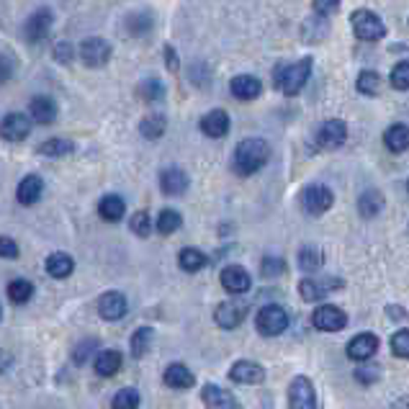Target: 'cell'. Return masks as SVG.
<instances>
[{
  "mask_svg": "<svg viewBox=\"0 0 409 409\" xmlns=\"http://www.w3.org/2000/svg\"><path fill=\"white\" fill-rule=\"evenodd\" d=\"M270 160V144L260 137H247L237 144L234 157H232V168L237 175H255V172L265 168Z\"/></svg>",
  "mask_w": 409,
  "mask_h": 409,
  "instance_id": "obj_1",
  "label": "cell"
},
{
  "mask_svg": "<svg viewBox=\"0 0 409 409\" xmlns=\"http://www.w3.org/2000/svg\"><path fill=\"white\" fill-rule=\"evenodd\" d=\"M309 75H312V60L304 57V60L294 62V65H283V68L275 70V85L286 96H298L304 90Z\"/></svg>",
  "mask_w": 409,
  "mask_h": 409,
  "instance_id": "obj_2",
  "label": "cell"
},
{
  "mask_svg": "<svg viewBox=\"0 0 409 409\" xmlns=\"http://www.w3.org/2000/svg\"><path fill=\"white\" fill-rule=\"evenodd\" d=\"M350 23H353V31L360 42H379V39L386 37V26L381 21L379 15L368 11V8H358L350 15Z\"/></svg>",
  "mask_w": 409,
  "mask_h": 409,
  "instance_id": "obj_3",
  "label": "cell"
},
{
  "mask_svg": "<svg viewBox=\"0 0 409 409\" xmlns=\"http://www.w3.org/2000/svg\"><path fill=\"white\" fill-rule=\"evenodd\" d=\"M289 312L283 309V306L278 304H268L263 306L260 312H258V317H255V327H258V332L265 337H275L281 335V332H286V327H289Z\"/></svg>",
  "mask_w": 409,
  "mask_h": 409,
  "instance_id": "obj_4",
  "label": "cell"
},
{
  "mask_svg": "<svg viewBox=\"0 0 409 409\" xmlns=\"http://www.w3.org/2000/svg\"><path fill=\"white\" fill-rule=\"evenodd\" d=\"M332 203H335V194L327 186H320V183L306 186L304 194H301V206H304V211L309 216L327 214L329 208H332Z\"/></svg>",
  "mask_w": 409,
  "mask_h": 409,
  "instance_id": "obj_5",
  "label": "cell"
},
{
  "mask_svg": "<svg viewBox=\"0 0 409 409\" xmlns=\"http://www.w3.org/2000/svg\"><path fill=\"white\" fill-rule=\"evenodd\" d=\"M345 286L342 278H335V275H322V278H304L298 283V294L304 301H320L332 291H340Z\"/></svg>",
  "mask_w": 409,
  "mask_h": 409,
  "instance_id": "obj_6",
  "label": "cell"
},
{
  "mask_svg": "<svg viewBox=\"0 0 409 409\" xmlns=\"http://www.w3.org/2000/svg\"><path fill=\"white\" fill-rule=\"evenodd\" d=\"M289 407L291 409H320V404H317V389H314L312 379L296 376V379L291 381Z\"/></svg>",
  "mask_w": 409,
  "mask_h": 409,
  "instance_id": "obj_7",
  "label": "cell"
},
{
  "mask_svg": "<svg viewBox=\"0 0 409 409\" xmlns=\"http://www.w3.org/2000/svg\"><path fill=\"white\" fill-rule=\"evenodd\" d=\"M52 23H54V13L49 11V8H39V11H34V13L29 15V21H26V26H23V37H26V42H31V44H42V42L49 37Z\"/></svg>",
  "mask_w": 409,
  "mask_h": 409,
  "instance_id": "obj_8",
  "label": "cell"
},
{
  "mask_svg": "<svg viewBox=\"0 0 409 409\" xmlns=\"http://www.w3.org/2000/svg\"><path fill=\"white\" fill-rule=\"evenodd\" d=\"M312 325L320 332H340L348 325V314L335 304H325L312 314Z\"/></svg>",
  "mask_w": 409,
  "mask_h": 409,
  "instance_id": "obj_9",
  "label": "cell"
},
{
  "mask_svg": "<svg viewBox=\"0 0 409 409\" xmlns=\"http://www.w3.org/2000/svg\"><path fill=\"white\" fill-rule=\"evenodd\" d=\"M80 60L88 68H103L111 60V44L101 37H90L80 44Z\"/></svg>",
  "mask_w": 409,
  "mask_h": 409,
  "instance_id": "obj_10",
  "label": "cell"
},
{
  "mask_svg": "<svg viewBox=\"0 0 409 409\" xmlns=\"http://www.w3.org/2000/svg\"><path fill=\"white\" fill-rule=\"evenodd\" d=\"M127 312H129V304H127V296L121 291H106V294H101V298H98V314L106 322L124 320Z\"/></svg>",
  "mask_w": 409,
  "mask_h": 409,
  "instance_id": "obj_11",
  "label": "cell"
},
{
  "mask_svg": "<svg viewBox=\"0 0 409 409\" xmlns=\"http://www.w3.org/2000/svg\"><path fill=\"white\" fill-rule=\"evenodd\" d=\"M345 139H348V124L342 119L325 121L317 132V141H320L322 149H337L345 144Z\"/></svg>",
  "mask_w": 409,
  "mask_h": 409,
  "instance_id": "obj_12",
  "label": "cell"
},
{
  "mask_svg": "<svg viewBox=\"0 0 409 409\" xmlns=\"http://www.w3.org/2000/svg\"><path fill=\"white\" fill-rule=\"evenodd\" d=\"M229 379L234 384H245V386H258L265 381V368L255 360H237L229 368Z\"/></svg>",
  "mask_w": 409,
  "mask_h": 409,
  "instance_id": "obj_13",
  "label": "cell"
},
{
  "mask_svg": "<svg viewBox=\"0 0 409 409\" xmlns=\"http://www.w3.org/2000/svg\"><path fill=\"white\" fill-rule=\"evenodd\" d=\"M31 132V119L26 113H8L0 121V137L6 141H23Z\"/></svg>",
  "mask_w": 409,
  "mask_h": 409,
  "instance_id": "obj_14",
  "label": "cell"
},
{
  "mask_svg": "<svg viewBox=\"0 0 409 409\" xmlns=\"http://www.w3.org/2000/svg\"><path fill=\"white\" fill-rule=\"evenodd\" d=\"M376 353H379V337L371 335V332H360V335H355L353 340L348 342V358L350 360L363 363V360H371Z\"/></svg>",
  "mask_w": 409,
  "mask_h": 409,
  "instance_id": "obj_15",
  "label": "cell"
},
{
  "mask_svg": "<svg viewBox=\"0 0 409 409\" xmlns=\"http://www.w3.org/2000/svg\"><path fill=\"white\" fill-rule=\"evenodd\" d=\"M201 399H203V404H206V409H242L232 391L216 386V384H203Z\"/></svg>",
  "mask_w": 409,
  "mask_h": 409,
  "instance_id": "obj_16",
  "label": "cell"
},
{
  "mask_svg": "<svg viewBox=\"0 0 409 409\" xmlns=\"http://www.w3.org/2000/svg\"><path fill=\"white\" fill-rule=\"evenodd\" d=\"M222 286H224V291H229V294L239 296V294H247V291H250L253 278H250V273H247L242 265H227V268L222 270Z\"/></svg>",
  "mask_w": 409,
  "mask_h": 409,
  "instance_id": "obj_17",
  "label": "cell"
},
{
  "mask_svg": "<svg viewBox=\"0 0 409 409\" xmlns=\"http://www.w3.org/2000/svg\"><path fill=\"white\" fill-rule=\"evenodd\" d=\"M245 314H247V309L242 304H237V301H222V304L216 306L214 322L222 329H234L245 322Z\"/></svg>",
  "mask_w": 409,
  "mask_h": 409,
  "instance_id": "obj_18",
  "label": "cell"
},
{
  "mask_svg": "<svg viewBox=\"0 0 409 409\" xmlns=\"http://www.w3.org/2000/svg\"><path fill=\"white\" fill-rule=\"evenodd\" d=\"M229 127H232L229 113L222 111V108H214V111L203 113L201 132L206 137H211V139H222V137H227L229 134Z\"/></svg>",
  "mask_w": 409,
  "mask_h": 409,
  "instance_id": "obj_19",
  "label": "cell"
},
{
  "mask_svg": "<svg viewBox=\"0 0 409 409\" xmlns=\"http://www.w3.org/2000/svg\"><path fill=\"white\" fill-rule=\"evenodd\" d=\"M188 175L186 170H180V168H165L160 172V188H163L165 196H183L188 191Z\"/></svg>",
  "mask_w": 409,
  "mask_h": 409,
  "instance_id": "obj_20",
  "label": "cell"
},
{
  "mask_svg": "<svg viewBox=\"0 0 409 409\" xmlns=\"http://www.w3.org/2000/svg\"><path fill=\"white\" fill-rule=\"evenodd\" d=\"M229 90L239 101H255L263 93V82L255 75H237V77H232Z\"/></svg>",
  "mask_w": 409,
  "mask_h": 409,
  "instance_id": "obj_21",
  "label": "cell"
},
{
  "mask_svg": "<svg viewBox=\"0 0 409 409\" xmlns=\"http://www.w3.org/2000/svg\"><path fill=\"white\" fill-rule=\"evenodd\" d=\"M29 113L37 124L46 127V124H52L57 119V103L49 96H34L29 101Z\"/></svg>",
  "mask_w": 409,
  "mask_h": 409,
  "instance_id": "obj_22",
  "label": "cell"
},
{
  "mask_svg": "<svg viewBox=\"0 0 409 409\" xmlns=\"http://www.w3.org/2000/svg\"><path fill=\"white\" fill-rule=\"evenodd\" d=\"M42 194H44V180L39 178V175H26L18 183V188H15V199L23 206H34L42 199Z\"/></svg>",
  "mask_w": 409,
  "mask_h": 409,
  "instance_id": "obj_23",
  "label": "cell"
},
{
  "mask_svg": "<svg viewBox=\"0 0 409 409\" xmlns=\"http://www.w3.org/2000/svg\"><path fill=\"white\" fill-rule=\"evenodd\" d=\"M165 386L170 389H191L196 384V376L191 373V368L183 363H170L163 373Z\"/></svg>",
  "mask_w": 409,
  "mask_h": 409,
  "instance_id": "obj_24",
  "label": "cell"
},
{
  "mask_svg": "<svg viewBox=\"0 0 409 409\" xmlns=\"http://www.w3.org/2000/svg\"><path fill=\"white\" fill-rule=\"evenodd\" d=\"M124 214H127V203H124V199L116 194H108L101 199V203H98V216L103 219V222H121L124 219Z\"/></svg>",
  "mask_w": 409,
  "mask_h": 409,
  "instance_id": "obj_25",
  "label": "cell"
},
{
  "mask_svg": "<svg viewBox=\"0 0 409 409\" xmlns=\"http://www.w3.org/2000/svg\"><path fill=\"white\" fill-rule=\"evenodd\" d=\"M381 208H384V194H381L379 188H368V191L360 194V199H358V214L363 216V219L379 216Z\"/></svg>",
  "mask_w": 409,
  "mask_h": 409,
  "instance_id": "obj_26",
  "label": "cell"
},
{
  "mask_svg": "<svg viewBox=\"0 0 409 409\" xmlns=\"http://www.w3.org/2000/svg\"><path fill=\"white\" fill-rule=\"evenodd\" d=\"M384 144L386 149L396 152V155H402L409 149V127L407 124H391V127L384 132Z\"/></svg>",
  "mask_w": 409,
  "mask_h": 409,
  "instance_id": "obj_27",
  "label": "cell"
},
{
  "mask_svg": "<svg viewBox=\"0 0 409 409\" xmlns=\"http://www.w3.org/2000/svg\"><path fill=\"white\" fill-rule=\"evenodd\" d=\"M178 263L180 268L186 270V273H199V270L206 268L208 258L199 250V247H183L178 255Z\"/></svg>",
  "mask_w": 409,
  "mask_h": 409,
  "instance_id": "obj_28",
  "label": "cell"
},
{
  "mask_svg": "<svg viewBox=\"0 0 409 409\" xmlns=\"http://www.w3.org/2000/svg\"><path fill=\"white\" fill-rule=\"evenodd\" d=\"M322 265H325V253H322L320 247L306 245L298 250V268L301 270H306V273H317V270H322Z\"/></svg>",
  "mask_w": 409,
  "mask_h": 409,
  "instance_id": "obj_29",
  "label": "cell"
},
{
  "mask_svg": "<svg viewBox=\"0 0 409 409\" xmlns=\"http://www.w3.org/2000/svg\"><path fill=\"white\" fill-rule=\"evenodd\" d=\"M96 373H101V376H113V373L121 368V353L119 350H101L96 355Z\"/></svg>",
  "mask_w": 409,
  "mask_h": 409,
  "instance_id": "obj_30",
  "label": "cell"
},
{
  "mask_svg": "<svg viewBox=\"0 0 409 409\" xmlns=\"http://www.w3.org/2000/svg\"><path fill=\"white\" fill-rule=\"evenodd\" d=\"M165 129H168V119L163 113H149L139 121V132L144 139H160L165 134Z\"/></svg>",
  "mask_w": 409,
  "mask_h": 409,
  "instance_id": "obj_31",
  "label": "cell"
},
{
  "mask_svg": "<svg viewBox=\"0 0 409 409\" xmlns=\"http://www.w3.org/2000/svg\"><path fill=\"white\" fill-rule=\"evenodd\" d=\"M73 270H75V263L70 255L52 253L49 258H46V273L52 275V278H68Z\"/></svg>",
  "mask_w": 409,
  "mask_h": 409,
  "instance_id": "obj_32",
  "label": "cell"
},
{
  "mask_svg": "<svg viewBox=\"0 0 409 409\" xmlns=\"http://www.w3.org/2000/svg\"><path fill=\"white\" fill-rule=\"evenodd\" d=\"M73 152H75V141L62 139V137L42 141V147H39V155H44V157H68V155H73Z\"/></svg>",
  "mask_w": 409,
  "mask_h": 409,
  "instance_id": "obj_33",
  "label": "cell"
},
{
  "mask_svg": "<svg viewBox=\"0 0 409 409\" xmlns=\"http://www.w3.org/2000/svg\"><path fill=\"white\" fill-rule=\"evenodd\" d=\"M31 296H34V283L26 281V278H15V281L8 283V298L13 304H29Z\"/></svg>",
  "mask_w": 409,
  "mask_h": 409,
  "instance_id": "obj_34",
  "label": "cell"
},
{
  "mask_svg": "<svg viewBox=\"0 0 409 409\" xmlns=\"http://www.w3.org/2000/svg\"><path fill=\"white\" fill-rule=\"evenodd\" d=\"M152 337H155V332H152V327H139L132 335V342H129V348H132V355L134 358H144L149 353V348H152Z\"/></svg>",
  "mask_w": 409,
  "mask_h": 409,
  "instance_id": "obj_35",
  "label": "cell"
},
{
  "mask_svg": "<svg viewBox=\"0 0 409 409\" xmlns=\"http://www.w3.org/2000/svg\"><path fill=\"white\" fill-rule=\"evenodd\" d=\"M141 101H147V103H157V101H163L165 98V85L155 77H147V80L139 82V88H137Z\"/></svg>",
  "mask_w": 409,
  "mask_h": 409,
  "instance_id": "obj_36",
  "label": "cell"
},
{
  "mask_svg": "<svg viewBox=\"0 0 409 409\" xmlns=\"http://www.w3.org/2000/svg\"><path fill=\"white\" fill-rule=\"evenodd\" d=\"M180 224H183V216L175 208H163L157 214V232L160 234H172L175 229H180Z\"/></svg>",
  "mask_w": 409,
  "mask_h": 409,
  "instance_id": "obj_37",
  "label": "cell"
},
{
  "mask_svg": "<svg viewBox=\"0 0 409 409\" xmlns=\"http://www.w3.org/2000/svg\"><path fill=\"white\" fill-rule=\"evenodd\" d=\"M139 391L137 389H132V386H127V389H119L116 394H113V399H111V409H137L139 407Z\"/></svg>",
  "mask_w": 409,
  "mask_h": 409,
  "instance_id": "obj_38",
  "label": "cell"
},
{
  "mask_svg": "<svg viewBox=\"0 0 409 409\" xmlns=\"http://www.w3.org/2000/svg\"><path fill=\"white\" fill-rule=\"evenodd\" d=\"M358 90L363 93V96H376L381 90V75L376 70H363V73L358 75Z\"/></svg>",
  "mask_w": 409,
  "mask_h": 409,
  "instance_id": "obj_39",
  "label": "cell"
},
{
  "mask_svg": "<svg viewBox=\"0 0 409 409\" xmlns=\"http://www.w3.org/2000/svg\"><path fill=\"white\" fill-rule=\"evenodd\" d=\"M391 353L402 360H409V329H399L391 335Z\"/></svg>",
  "mask_w": 409,
  "mask_h": 409,
  "instance_id": "obj_40",
  "label": "cell"
},
{
  "mask_svg": "<svg viewBox=\"0 0 409 409\" xmlns=\"http://www.w3.org/2000/svg\"><path fill=\"white\" fill-rule=\"evenodd\" d=\"M283 270H286V260H283V258H273V255L263 258V263H260L263 278H278V275H283Z\"/></svg>",
  "mask_w": 409,
  "mask_h": 409,
  "instance_id": "obj_41",
  "label": "cell"
},
{
  "mask_svg": "<svg viewBox=\"0 0 409 409\" xmlns=\"http://www.w3.org/2000/svg\"><path fill=\"white\" fill-rule=\"evenodd\" d=\"M129 229L134 232L137 237H149V232H152V222H149L147 211H137V214L132 216V222H129Z\"/></svg>",
  "mask_w": 409,
  "mask_h": 409,
  "instance_id": "obj_42",
  "label": "cell"
},
{
  "mask_svg": "<svg viewBox=\"0 0 409 409\" xmlns=\"http://www.w3.org/2000/svg\"><path fill=\"white\" fill-rule=\"evenodd\" d=\"M391 88L409 90V60H402L391 70Z\"/></svg>",
  "mask_w": 409,
  "mask_h": 409,
  "instance_id": "obj_43",
  "label": "cell"
},
{
  "mask_svg": "<svg viewBox=\"0 0 409 409\" xmlns=\"http://www.w3.org/2000/svg\"><path fill=\"white\" fill-rule=\"evenodd\" d=\"M379 379H381V368H379V365H360V368H355V381H358V384H363V386H368V384H376Z\"/></svg>",
  "mask_w": 409,
  "mask_h": 409,
  "instance_id": "obj_44",
  "label": "cell"
},
{
  "mask_svg": "<svg viewBox=\"0 0 409 409\" xmlns=\"http://www.w3.org/2000/svg\"><path fill=\"white\" fill-rule=\"evenodd\" d=\"M54 60L60 62V65H70V62L75 60V46L70 44V42H57L52 49Z\"/></svg>",
  "mask_w": 409,
  "mask_h": 409,
  "instance_id": "obj_45",
  "label": "cell"
},
{
  "mask_svg": "<svg viewBox=\"0 0 409 409\" xmlns=\"http://www.w3.org/2000/svg\"><path fill=\"white\" fill-rule=\"evenodd\" d=\"M96 348H98V340H82L80 345H75L73 360H75L77 365L85 363V360L90 358V353H96Z\"/></svg>",
  "mask_w": 409,
  "mask_h": 409,
  "instance_id": "obj_46",
  "label": "cell"
},
{
  "mask_svg": "<svg viewBox=\"0 0 409 409\" xmlns=\"http://www.w3.org/2000/svg\"><path fill=\"white\" fill-rule=\"evenodd\" d=\"M149 29H152V18L147 13H139L129 18V31L132 34H147Z\"/></svg>",
  "mask_w": 409,
  "mask_h": 409,
  "instance_id": "obj_47",
  "label": "cell"
},
{
  "mask_svg": "<svg viewBox=\"0 0 409 409\" xmlns=\"http://www.w3.org/2000/svg\"><path fill=\"white\" fill-rule=\"evenodd\" d=\"M0 258H6V260L18 258V245L11 237H0Z\"/></svg>",
  "mask_w": 409,
  "mask_h": 409,
  "instance_id": "obj_48",
  "label": "cell"
},
{
  "mask_svg": "<svg viewBox=\"0 0 409 409\" xmlns=\"http://www.w3.org/2000/svg\"><path fill=\"white\" fill-rule=\"evenodd\" d=\"M340 8V0H314V11L320 15H332Z\"/></svg>",
  "mask_w": 409,
  "mask_h": 409,
  "instance_id": "obj_49",
  "label": "cell"
},
{
  "mask_svg": "<svg viewBox=\"0 0 409 409\" xmlns=\"http://www.w3.org/2000/svg\"><path fill=\"white\" fill-rule=\"evenodd\" d=\"M11 73H13V62L0 54V85H3V82L11 77Z\"/></svg>",
  "mask_w": 409,
  "mask_h": 409,
  "instance_id": "obj_50",
  "label": "cell"
},
{
  "mask_svg": "<svg viewBox=\"0 0 409 409\" xmlns=\"http://www.w3.org/2000/svg\"><path fill=\"white\" fill-rule=\"evenodd\" d=\"M165 57H168V70L175 73V70H178V54H175V49H172L170 44L165 46Z\"/></svg>",
  "mask_w": 409,
  "mask_h": 409,
  "instance_id": "obj_51",
  "label": "cell"
},
{
  "mask_svg": "<svg viewBox=\"0 0 409 409\" xmlns=\"http://www.w3.org/2000/svg\"><path fill=\"white\" fill-rule=\"evenodd\" d=\"M386 314H389V320H407V312H404V309L399 304L386 306Z\"/></svg>",
  "mask_w": 409,
  "mask_h": 409,
  "instance_id": "obj_52",
  "label": "cell"
},
{
  "mask_svg": "<svg viewBox=\"0 0 409 409\" xmlns=\"http://www.w3.org/2000/svg\"><path fill=\"white\" fill-rule=\"evenodd\" d=\"M391 409H409V394H404V396H399L394 404H391Z\"/></svg>",
  "mask_w": 409,
  "mask_h": 409,
  "instance_id": "obj_53",
  "label": "cell"
},
{
  "mask_svg": "<svg viewBox=\"0 0 409 409\" xmlns=\"http://www.w3.org/2000/svg\"><path fill=\"white\" fill-rule=\"evenodd\" d=\"M8 363H11V358H8L6 353H3V350H0V371H3V368H6Z\"/></svg>",
  "mask_w": 409,
  "mask_h": 409,
  "instance_id": "obj_54",
  "label": "cell"
},
{
  "mask_svg": "<svg viewBox=\"0 0 409 409\" xmlns=\"http://www.w3.org/2000/svg\"><path fill=\"white\" fill-rule=\"evenodd\" d=\"M0 317H3V306H0Z\"/></svg>",
  "mask_w": 409,
  "mask_h": 409,
  "instance_id": "obj_55",
  "label": "cell"
},
{
  "mask_svg": "<svg viewBox=\"0 0 409 409\" xmlns=\"http://www.w3.org/2000/svg\"><path fill=\"white\" fill-rule=\"evenodd\" d=\"M407 191H409V180H407Z\"/></svg>",
  "mask_w": 409,
  "mask_h": 409,
  "instance_id": "obj_56",
  "label": "cell"
}]
</instances>
